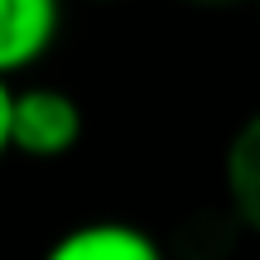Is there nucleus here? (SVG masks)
Returning a JSON list of instances; mask_svg holds the SVG:
<instances>
[{"mask_svg": "<svg viewBox=\"0 0 260 260\" xmlns=\"http://www.w3.org/2000/svg\"><path fill=\"white\" fill-rule=\"evenodd\" d=\"M82 102L63 87H15V154L63 159L82 145Z\"/></svg>", "mask_w": 260, "mask_h": 260, "instance_id": "nucleus-1", "label": "nucleus"}, {"mask_svg": "<svg viewBox=\"0 0 260 260\" xmlns=\"http://www.w3.org/2000/svg\"><path fill=\"white\" fill-rule=\"evenodd\" d=\"M63 0H0V77H19L53 48Z\"/></svg>", "mask_w": 260, "mask_h": 260, "instance_id": "nucleus-2", "label": "nucleus"}, {"mask_svg": "<svg viewBox=\"0 0 260 260\" xmlns=\"http://www.w3.org/2000/svg\"><path fill=\"white\" fill-rule=\"evenodd\" d=\"M44 260H169L164 246L135 222H82L63 232L44 251Z\"/></svg>", "mask_w": 260, "mask_h": 260, "instance_id": "nucleus-3", "label": "nucleus"}, {"mask_svg": "<svg viewBox=\"0 0 260 260\" xmlns=\"http://www.w3.org/2000/svg\"><path fill=\"white\" fill-rule=\"evenodd\" d=\"M222 188H226L232 217L241 226H251V232H260V111H251L226 140Z\"/></svg>", "mask_w": 260, "mask_h": 260, "instance_id": "nucleus-4", "label": "nucleus"}, {"mask_svg": "<svg viewBox=\"0 0 260 260\" xmlns=\"http://www.w3.org/2000/svg\"><path fill=\"white\" fill-rule=\"evenodd\" d=\"M15 154V87L0 77V159Z\"/></svg>", "mask_w": 260, "mask_h": 260, "instance_id": "nucleus-5", "label": "nucleus"}, {"mask_svg": "<svg viewBox=\"0 0 260 260\" xmlns=\"http://www.w3.org/2000/svg\"><path fill=\"white\" fill-rule=\"evenodd\" d=\"M87 5H116V0H87Z\"/></svg>", "mask_w": 260, "mask_h": 260, "instance_id": "nucleus-6", "label": "nucleus"}, {"mask_svg": "<svg viewBox=\"0 0 260 260\" xmlns=\"http://www.w3.org/2000/svg\"><path fill=\"white\" fill-rule=\"evenodd\" d=\"M203 5H232V0H203Z\"/></svg>", "mask_w": 260, "mask_h": 260, "instance_id": "nucleus-7", "label": "nucleus"}, {"mask_svg": "<svg viewBox=\"0 0 260 260\" xmlns=\"http://www.w3.org/2000/svg\"><path fill=\"white\" fill-rule=\"evenodd\" d=\"M255 10H260V0H255Z\"/></svg>", "mask_w": 260, "mask_h": 260, "instance_id": "nucleus-8", "label": "nucleus"}]
</instances>
